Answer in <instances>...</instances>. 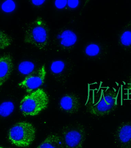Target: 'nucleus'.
Returning a JSON list of instances; mask_svg holds the SVG:
<instances>
[{"label": "nucleus", "instance_id": "f257e3e1", "mask_svg": "<svg viewBox=\"0 0 131 148\" xmlns=\"http://www.w3.org/2000/svg\"><path fill=\"white\" fill-rule=\"evenodd\" d=\"M118 97V92L112 90H101L93 93L86 105L87 111L94 116L108 115L117 107Z\"/></svg>", "mask_w": 131, "mask_h": 148}, {"label": "nucleus", "instance_id": "f03ea898", "mask_svg": "<svg viewBox=\"0 0 131 148\" xmlns=\"http://www.w3.org/2000/svg\"><path fill=\"white\" fill-rule=\"evenodd\" d=\"M49 102L46 93L39 88L23 97L20 102V111L26 117L37 116L48 108Z\"/></svg>", "mask_w": 131, "mask_h": 148}, {"label": "nucleus", "instance_id": "7ed1b4c3", "mask_svg": "<svg viewBox=\"0 0 131 148\" xmlns=\"http://www.w3.org/2000/svg\"><path fill=\"white\" fill-rule=\"evenodd\" d=\"M36 130L31 123L19 122L12 127L8 134V139L13 145L19 147H29L35 140Z\"/></svg>", "mask_w": 131, "mask_h": 148}, {"label": "nucleus", "instance_id": "20e7f679", "mask_svg": "<svg viewBox=\"0 0 131 148\" xmlns=\"http://www.w3.org/2000/svg\"><path fill=\"white\" fill-rule=\"evenodd\" d=\"M49 32L46 22L41 17L30 23L25 32L24 41L38 49L42 50L47 46Z\"/></svg>", "mask_w": 131, "mask_h": 148}, {"label": "nucleus", "instance_id": "39448f33", "mask_svg": "<svg viewBox=\"0 0 131 148\" xmlns=\"http://www.w3.org/2000/svg\"><path fill=\"white\" fill-rule=\"evenodd\" d=\"M62 136L66 148H82L85 139V132L81 125H71L63 129Z\"/></svg>", "mask_w": 131, "mask_h": 148}, {"label": "nucleus", "instance_id": "423d86ee", "mask_svg": "<svg viewBox=\"0 0 131 148\" xmlns=\"http://www.w3.org/2000/svg\"><path fill=\"white\" fill-rule=\"evenodd\" d=\"M46 75L45 66L42 65L37 70L27 76L23 81L19 83V86L30 93L39 89L43 84Z\"/></svg>", "mask_w": 131, "mask_h": 148}, {"label": "nucleus", "instance_id": "0eeeda50", "mask_svg": "<svg viewBox=\"0 0 131 148\" xmlns=\"http://www.w3.org/2000/svg\"><path fill=\"white\" fill-rule=\"evenodd\" d=\"M114 141L120 148H131V121L121 123L114 134Z\"/></svg>", "mask_w": 131, "mask_h": 148}, {"label": "nucleus", "instance_id": "6e6552de", "mask_svg": "<svg viewBox=\"0 0 131 148\" xmlns=\"http://www.w3.org/2000/svg\"><path fill=\"white\" fill-rule=\"evenodd\" d=\"M79 98L74 94H67L60 100V108L67 113L74 114L77 112L80 108Z\"/></svg>", "mask_w": 131, "mask_h": 148}, {"label": "nucleus", "instance_id": "1a4fd4ad", "mask_svg": "<svg viewBox=\"0 0 131 148\" xmlns=\"http://www.w3.org/2000/svg\"><path fill=\"white\" fill-rule=\"evenodd\" d=\"M13 59L10 54H4L0 58V86H2L10 77L14 70Z\"/></svg>", "mask_w": 131, "mask_h": 148}, {"label": "nucleus", "instance_id": "9d476101", "mask_svg": "<svg viewBox=\"0 0 131 148\" xmlns=\"http://www.w3.org/2000/svg\"><path fill=\"white\" fill-rule=\"evenodd\" d=\"M64 143L62 137L55 134L48 136L36 148H63Z\"/></svg>", "mask_w": 131, "mask_h": 148}, {"label": "nucleus", "instance_id": "9b49d317", "mask_svg": "<svg viewBox=\"0 0 131 148\" xmlns=\"http://www.w3.org/2000/svg\"><path fill=\"white\" fill-rule=\"evenodd\" d=\"M61 45L65 47H69L74 45L76 43L77 37L76 34L70 30H66L61 35Z\"/></svg>", "mask_w": 131, "mask_h": 148}, {"label": "nucleus", "instance_id": "f8f14e48", "mask_svg": "<svg viewBox=\"0 0 131 148\" xmlns=\"http://www.w3.org/2000/svg\"><path fill=\"white\" fill-rule=\"evenodd\" d=\"M35 64L30 61H22L19 64L18 70L22 75H29L35 70Z\"/></svg>", "mask_w": 131, "mask_h": 148}, {"label": "nucleus", "instance_id": "ddd939ff", "mask_svg": "<svg viewBox=\"0 0 131 148\" xmlns=\"http://www.w3.org/2000/svg\"><path fill=\"white\" fill-rule=\"evenodd\" d=\"M14 109V106L12 102H3L0 107V114L2 117H8L13 112Z\"/></svg>", "mask_w": 131, "mask_h": 148}, {"label": "nucleus", "instance_id": "4468645a", "mask_svg": "<svg viewBox=\"0 0 131 148\" xmlns=\"http://www.w3.org/2000/svg\"><path fill=\"white\" fill-rule=\"evenodd\" d=\"M65 66V63L63 61H54L51 64V71L54 74L61 73L64 70Z\"/></svg>", "mask_w": 131, "mask_h": 148}, {"label": "nucleus", "instance_id": "2eb2a0df", "mask_svg": "<svg viewBox=\"0 0 131 148\" xmlns=\"http://www.w3.org/2000/svg\"><path fill=\"white\" fill-rule=\"evenodd\" d=\"M0 48L1 49H4L11 45L12 42V39L7 35L4 32H0Z\"/></svg>", "mask_w": 131, "mask_h": 148}, {"label": "nucleus", "instance_id": "dca6fc26", "mask_svg": "<svg viewBox=\"0 0 131 148\" xmlns=\"http://www.w3.org/2000/svg\"><path fill=\"white\" fill-rule=\"evenodd\" d=\"M16 8V3L12 0H8L4 1L1 5V9L2 11L6 13H10L13 12Z\"/></svg>", "mask_w": 131, "mask_h": 148}, {"label": "nucleus", "instance_id": "f3484780", "mask_svg": "<svg viewBox=\"0 0 131 148\" xmlns=\"http://www.w3.org/2000/svg\"><path fill=\"white\" fill-rule=\"evenodd\" d=\"M100 52V48L97 45L91 44L87 46L85 49V53L87 56H97Z\"/></svg>", "mask_w": 131, "mask_h": 148}, {"label": "nucleus", "instance_id": "a211bd4d", "mask_svg": "<svg viewBox=\"0 0 131 148\" xmlns=\"http://www.w3.org/2000/svg\"><path fill=\"white\" fill-rule=\"evenodd\" d=\"M121 42L125 46L131 45V32L126 31L124 32L121 37Z\"/></svg>", "mask_w": 131, "mask_h": 148}, {"label": "nucleus", "instance_id": "6ab92c4d", "mask_svg": "<svg viewBox=\"0 0 131 148\" xmlns=\"http://www.w3.org/2000/svg\"><path fill=\"white\" fill-rule=\"evenodd\" d=\"M68 1L64 0V1H58L57 0L55 1V7L57 9H63L66 7Z\"/></svg>", "mask_w": 131, "mask_h": 148}, {"label": "nucleus", "instance_id": "aec40b11", "mask_svg": "<svg viewBox=\"0 0 131 148\" xmlns=\"http://www.w3.org/2000/svg\"><path fill=\"white\" fill-rule=\"evenodd\" d=\"M79 1L76 0V1H72V0H69L67 2V5L68 7L71 9H75L77 8L79 4Z\"/></svg>", "mask_w": 131, "mask_h": 148}, {"label": "nucleus", "instance_id": "412c9836", "mask_svg": "<svg viewBox=\"0 0 131 148\" xmlns=\"http://www.w3.org/2000/svg\"><path fill=\"white\" fill-rule=\"evenodd\" d=\"M46 2V1L44 0H41V1H35V0H32L31 1L33 5L36 6H40L42 5L44 2Z\"/></svg>", "mask_w": 131, "mask_h": 148}, {"label": "nucleus", "instance_id": "4be33fe9", "mask_svg": "<svg viewBox=\"0 0 131 148\" xmlns=\"http://www.w3.org/2000/svg\"><path fill=\"white\" fill-rule=\"evenodd\" d=\"M127 89L129 93L131 95V76L129 81V82L127 84Z\"/></svg>", "mask_w": 131, "mask_h": 148}, {"label": "nucleus", "instance_id": "5701e85b", "mask_svg": "<svg viewBox=\"0 0 131 148\" xmlns=\"http://www.w3.org/2000/svg\"><path fill=\"white\" fill-rule=\"evenodd\" d=\"M1 148H4V147H1Z\"/></svg>", "mask_w": 131, "mask_h": 148}]
</instances>
